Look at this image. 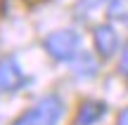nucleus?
Listing matches in <instances>:
<instances>
[{"mask_svg":"<svg viewBox=\"0 0 128 125\" xmlns=\"http://www.w3.org/2000/svg\"><path fill=\"white\" fill-rule=\"evenodd\" d=\"M74 71H76L78 78H92L97 73V61L88 52H78L74 57Z\"/></svg>","mask_w":128,"mask_h":125,"instance_id":"6","label":"nucleus"},{"mask_svg":"<svg viewBox=\"0 0 128 125\" xmlns=\"http://www.w3.org/2000/svg\"><path fill=\"white\" fill-rule=\"evenodd\" d=\"M126 24H128V17H126Z\"/></svg>","mask_w":128,"mask_h":125,"instance_id":"11","label":"nucleus"},{"mask_svg":"<svg viewBox=\"0 0 128 125\" xmlns=\"http://www.w3.org/2000/svg\"><path fill=\"white\" fill-rule=\"evenodd\" d=\"M43 47L45 52L57 61H74V57L81 50V36L71 28L66 31H55L43 40Z\"/></svg>","mask_w":128,"mask_h":125,"instance_id":"2","label":"nucleus"},{"mask_svg":"<svg viewBox=\"0 0 128 125\" xmlns=\"http://www.w3.org/2000/svg\"><path fill=\"white\" fill-rule=\"evenodd\" d=\"M109 17L112 19H124L128 17V0H109Z\"/></svg>","mask_w":128,"mask_h":125,"instance_id":"7","label":"nucleus"},{"mask_svg":"<svg viewBox=\"0 0 128 125\" xmlns=\"http://www.w3.org/2000/svg\"><path fill=\"white\" fill-rule=\"evenodd\" d=\"M104 2H109V0H78L76 2V12H92V9L102 7Z\"/></svg>","mask_w":128,"mask_h":125,"instance_id":"8","label":"nucleus"},{"mask_svg":"<svg viewBox=\"0 0 128 125\" xmlns=\"http://www.w3.org/2000/svg\"><path fill=\"white\" fill-rule=\"evenodd\" d=\"M116 125H128V106L116 116Z\"/></svg>","mask_w":128,"mask_h":125,"instance_id":"10","label":"nucleus"},{"mask_svg":"<svg viewBox=\"0 0 128 125\" xmlns=\"http://www.w3.org/2000/svg\"><path fill=\"white\" fill-rule=\"evenodd\" d=\"M62 113H64V102L57 94H48L26 113H22L12 125H57Z\"/></svg>","mask_w":128,"mask_h":125,"instance_id":"1","label":"nucleus"},{"mask_svg":"<svg viewBox=\"0 0 128 125\" xmlns=\"http://www.w3.org/2000/svg\"><path fill=\"white\" fill-rule=\"evenodd\" d=\"M22 85H26L22 66L14 57H2L0 59V90L2 92H17Z\"/></svg>","mask_w":128,"mask_h":125,"instance_id":"3","label":"nucleus"},{"mask_svg":"<svg viewBox=\"0 0 128 125\" xmlns=\"http://www.w3.org/2000/svg\"><path fill=\"white\" fill-rule=\"evenodd\" d=\"M119 69H121V73H124V76H128V42H126L124 52H121V61H119Z\"/></svg>","mask_w":128,"mask_h":125,"instance_id":"9","label":"nucleus"},{"mask_svg":"<svg viewBox=\"0 0 128 125\" xmlns=\"http://www.w3.org/2000/svg\"><path fill=\"white\" fill-rule=\"evenodd\" d=\"M92 40H95L97 54L104 57V59H109V57L119 50V36H116V31L109 24H100V26L95 28V33H92Z\"/></svg>","mask_w":128,"mask_h":125,"instance_id":"4","label":"nucleus"},{"mask_svg":"<svg viewBox=\"0 0 128 125\" xmlns=\"http://www.w3.org/2000/svg\"><path fill=\"white\" fill-rule=\"evenodd\" d=\"M107 113V104L104 102H95V99H88V102L81 104L76 113V121L74 125H95L102 121V116Z\"/></svg>","mask_w":128,"mask_h":125,"instance_id":"5","label":"nucleus"}]
</instances>
